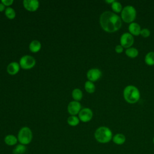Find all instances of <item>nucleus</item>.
<instances>
[{
  "label": "nucleus",
  "instance_id": "393cba45",
  "mask_svg": "<svg viewBox=\"0 0 154 154\" xmlns=\"http://www.w3.org/2000/svg\"><path fill=\"white\" fill-rule=\"evenodd\" d=\"M140 35L144 37V38H147L150 36V31L149 29L147 28H143L141 30L140 32Z\"/></svg>",
  "mask_w": 154,
  "mask_h": 154
},
{
  "label": "nucleus",
  "instance_id": "9d476101",
  "mask_svg": "<svg viewBox=\"0 0 154 154\" xmlns=\"http://www.w3.org/2000/svg\"><path fill=\"white\" fill-rule=\"evenodd\" d=\"M81 109V105L78 101H71L67 106V110L70 114L75 116L79 114Z\"/></svg>",
  "mask_w": 154,
  "mask_h": 154
},
{
  "label": "nucleus",
  "instance_id": "1a4fd4ad",
  "mask_svg": "<svg viewBox=\"0 0 154 154\" xmlns=\"http://www.w3.org/2000/svg\"><path fill=\"white\" fill-rule=\"evenodd\" d=\"M102 76V72L97 68H92L88 70L87 77L88 81L94 82L99 79Z\"/></svg>",
  "mask_w": 154,
  "mask_h": 154
},
{
  "label": "nucleus",
  "instance_id": "7ed1b4c3",
  "mask_svg": "<svg viewBox=\"0 0 154 154\" xmlns=\"http://www.w3.org/2000/svg\"><path fill=\"white\" fill-rule=\"evenodd\" d=\"M94 135L96 140L102 144L109 143L113 137L111 130L106 126L99 127L95 131Z\"/></svg>",
  "mask_w": 154,
  "mask_h": 154
},
{
  "label": "nucleus",
  "instance_id": "f03ea898",
  "mask_svg": "<svg viewBox=\"0 0 154 154\" xmlns=\"http://www.w3.org/2000/svg\"><path fill=\"white\" fill-rule=\"evenodd\" d=\"M123 97L129 103H137L140 99V92L138 88L132 85H127L123 90Z\"/></svg>",
  "mask_w": 154,
  "mask_h": 154
},
{
  "label": "nucleus",
  "instance_id": "f3484780",
  "mask_svg": "<svg viewBox=\"0 0 154 154\" xmlns=\"http://www.w3.org/2000/svg\"><path fill=\"white\" fill-rule=\"evenodd\" d=\"M125 54L128 57L131 58H134L138 55L139 52L137 48L134 47H131L126 49Z\"/></svg>",
  "mask_w": 154,
  "mask_h": 154
},
{
  "label": "nucleus",
  "instance_id": "20e7f679",
  "mask_svg": "<svg viewBox=\"0 0 154 154\" xmlns=\"http://www.w3.org/2000/svg\"><path fill=\"white\" fill-rule=\"evenodd\" d=\"M17 140L20 144L25 146L29 144L32 140V132L31 129L27 126L22 127L18 132Z\"/></svg>",
  "mask_w": 154,
  "mask_h": 154
},
{
  "label": "nucleus",
  "instance_id": "6ab92c4d",
  "mask_svg": "<svg viewBox=\"0 0 154 154\" xmlns=\"http://www.w3.org/2000/svg\"><path fill=\"white\" fill-rule=\"evenodd\" d=\"M144 61L148 66L154 65V52L150 51L147 53L144 58Z\"/></svg>",
  "mask_w": 154,
  "mask_h": 154
},
{
  "label": "nucleus",
  "instance_id": "cd10ccee",
  "mask_svg": "<svg viewBox=\"0 0 154 154\" xmlns=\"http://www.w3.org/2000/svg\"><path fill=\"white\" fill-rule=\"evenodd\" d=\"M4 10H5V5L2 2H1L0 3V11H2Z\"/></svg>",
  "mask_w": 154,
  "mask_h": 154
},
{
  "label": "nucleus",
  "instance_id": "ddd939ff",
  "mask_svg": "<svg viewBox=\"0 0 154 154\" xmlns=\"http://www.w3.org/2000/svg\"><path fill=\"white\" fill-rule=\"evenodd\" d=\"M20 69V64L17 62H11L7 67V72L10 75H16L18 73Z\"/></svg>",
  "mask_w": 154,
  "mask_h": 154
},
{
  "label": "nucleus",
  "instance_id": "412c9836",
  "mask_svg": "<svg viewBox=\"0 0 154 154\" xmlns=\"http://www.w3.org/2000/svg\"><path fill=\"white\" fill-rule=\"evenodd\" d=\"M84 87L85 90L89 93H93L95 91V85L90 81H87L85 82Z\"/></svg>",
  "mask_w": 154,
  "mask_h": 154
},
{
  "label": "nucleus",
  "instance_id": "f8f14e48",
  "mask_svg": "<svg viewBox=\"0 0 154 154\" xmlns=\"http://www.w3.org/2000/svg\"><path fill=\"white\" fill-rule=\"evenodd\" d=\"M128 30L131 34H132V35L137 36L140 34L141 29L140 25L138 23L133 22L129 25Z\"/></svg>",
  "mask_w": 154,
  "mask_h": 154
},
{
  "label": "nucleus",
  "instance_id": "c85d7f7f",
  "mask_svg": "<svg viewBox=\"0 0 154 154\" xmlns=\"http://www.w3.org/2000/svg\"><path fill=\"white\" fill-rule=\"evenodd\" d=\"M114 0H106L105 1V2L108 3V4H112L113 2H114Z\"/></svg>",
  "mask_w": 154,
  "mask_h": 154
},
{
  "label": "nucleus",
  "instance_id": "f257e3e1",
  "mask_svg": "<svg viewBox=\"0 0 154 154\" xmlns=\"http://www.w3.org/2000/svg\"><path fill=\"white\" fill-rule=\"evenodd\" d=\"M121 17L116 13L106 11L102 13L99 18L102 28L107 32H114L121 28L122 22Z\"/></svg>",
  "mask_w": 154,
  "mask_h": 154
},
{
  "label": "nucleus",
  "instance_id": "5701e85b",
  "mask_svg": "<svg viewBox=\"0 0 154 154\" xmlns=\"http://www.w3.org/2000/svg\"><path fill=\"white\" fill-rule=\"evenodd\" d=\"M72 97L76 100H80L82 97V92L79 88H75L72 91Z\"/></svg>",
  "mask_w": 154,
  "mask_h": 154
},
{
  "label": "nucleus",
  "instance_id": "aec40b11",
  "mask_svg": "<svg viewBox=\"0 0 154 154\" xmlns=\"http://www.w3.org/2000/svg\"><path fill=\"white\" fill-rule=\"evenodd\" d=\"M111 8L114 11V13H119L122 12L123 8L120 2L114 1V2L112 4H111Z\"/></svg>",
  "mask_w": 154,
  "mask_h": 154
},
{
  "label": "nucleus",
  "instance_id": "423d86ee",
  "mask_svg": "<svg viewBox=\"0 0 154 154\" xmlns=\"http://www.w3.org/2000/svg\"><path fill=\"white\" fill-rule=\"evenodd\" d=\"M19 64L23 69H30L35 66V60L31 55H23L20 59Z\"/></svg>",
  "mask_w": 154,
  "mask_h": 154
},
{
  "label": "nucleus",
  "instance_id": "dca6fc26",
  "mask_svg": "<svg viewBox=\"0 0 154 154\" xmlns=\"http://www.w3.org/2000/svg\"><path fill=\"white\" fill-rule=\"evenodd\" d=\"M41 47H42L41 43L38 40H32L29 45V50L32 52H38L40 50Z\"/></svg>",
  "mask_w": 154,
  "mask_h": 154
},
{
  "label": "nucleus",
  "instance_id": "a878e982",
  "mask_svg": "<svg viewBox=\"0 0 154 154\" xmlns=\"http://www.w3.org/2000/svg\"><path fill=\"white\" fill-rule=\"evenodd\" d=\"M124 48L121 45H118L115 47V51L117 54H121L123 52Z\"/></svg>",
  "mask_w": 154,
  "mask_h": 154
},
{
  "label": "nucleus",
  "instance_id": "2eb2a0df",
  "mask_svg": "<svg viewBox=\"0 0 154 154\" xmlns=\"http://www.w3.org/2000/svg\"><path fill=\"white\" fill-rule=\"evenodd\" d=\"M112 140L114 142V143L117 145H122L125 143L126 137L123 134L118 133L112 137Z\"/></svg>",
  "mask_w": 154,
  "mask_h": 154
},
{
  "label": "nucleus",
  "instance_id": "9b49d317",
  "mask_svg": "<svg viewBox=\"0 0 154 154\" xmlns=\"http://www.w3.org/2000/svg\"><path fill=\"white\" fill-rule=\"evenodd\" d=\"M23 4L25 9L29 11H35L39 7V2L37 0H24Z\"/></svg>",
  "mask_w": 154,
  "mask_h": 154
},
{
  "label": "nucleus",
  "instance_id": "a211bd4d",
  "mask_svg": "<svg viewBox=\"0 0 154 154\" xmlns=\"http://www.w3.org/2000/svg\"><path fill=\"white\" fill-rule=\"evenodd\" d=\"M26 151V147L25 145L22 144H16L13 150V154H23Z\"/></svg>",
  "mask_w": 154,
  "mask_h": 154
},
{
  "label": "nucleus",
  "instance_id": "bb28decb",
  "mask_svg": "<svg viewBox=\"0 0 154 154\" xmlns=\"http://www.w3.org/2000/svg\"><path fill=\"white\" fill-rule=\"evenodd\" d=\"M1 2L7 6H10L13 3V0H1Z\"/></svg>",
  "mask_w": 154,
  "mask_h": 154
},
{
  "label": "nucleus",
  "instance_id": "39448f33",
  "mask_svg": "<svg viewBox=\"0 0 154 154\" xmlns=\"http://www.w3.org/2000/svg\"><path fill=\"white\" fill-rule=\"evenodd\" d=\"M137 11L132 5H126L123 8L121 12V19L126 23H132L135 19Z\"/></svg>",
  "mask_w": 154,
  "mask_h": 154
},
{
  "label": "nucleus",
  "instance_id": "4be33fe9",
  "mask_svg": "<svg viewBox=\"0 0 154 154\" xmlns=\"http://www.w3.org/2000/svg\"><path fill=\"white\" fill-rule=\"evenodd\" d=\"M79 117L76 116H71L67 119V123L71 126H76L79 124Z\"/></svg>",
  "mask_w": 154,
  "mask_h": 154
},
{
  "label": "nucleus",
  "instance_id": "b1692460",
  "mask_svg": "<svg viewBox=\"0 0 154 154\" xmlns=\"http://www.w3.org/2000/svg\"><path fill=\"white\" fill-rule=\"evenodd\" d=\"M5 16L10 19H13L16 16L15 10L11 7H7L5 10Z\"/></svg>",
  "mask_w": 154,
  "mask_h": 154
},
{
  "label": "nucleus",
  "instance_id": "0eeeda50",
  "mask_svg": "<svg viewBox=\"0 0 154 154\" xmlns=\"http://www.w3.org/2000/svg\"><path fill=\"white\" fill-rule=\"evenodd\" d=\"M120 45L124 48H131L134 43V38L132 34L129 32H124L120 38Z\"/></svg>",
  "mask_w": 154,
  "mask_h": 154
},
{
  "label": "nucleus",
  "instance_id": "4468645a",
  "mask_svg": "<svg viewBox=\"0 0 154 154\" xmlns=\"http://www.w3.org/2000/svg\"><path fill=\"white\" fill-rule=\"evenodd\" d=\"M4 142L7 145L9 146H15L17 144V143L18 142L17 137L12 134L7 135L4 138Z\"/></svg>",
  "mask_w": 154,
  "mask_h": 154
},
{
  "label": "nucleus",
  "instance_id": "6e6552de",
  "mask_svg": "<svg viewBox=\"0 0 154 154\" xmlns=\"http://www.w3.org/2000/svg\"><path fill=\"white\" fill-rule=\"evenodd\" d=\"M93 111L88 108H84L79 111L78 117L79 120L84 123L90 122L93 117Z\"/></svg>",
  "mask_w": 154,
  "mask_h": 154
},
{
  "label": "nucleus",
  "instance_id": "c756f323",
  "mask_svg": "<svg viewBox=\"0 0 154 154\" xmlns=\"http://www.w3.org/2000/svg\"><path fill=\"white\" fill-rule=\"evenodd\" d=\"M153 144H154V137L153 138Z\"/></svg>",
  "mask_w": 154,
  "mask_h": 154
}]
</instances>
